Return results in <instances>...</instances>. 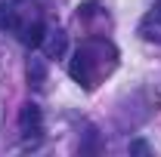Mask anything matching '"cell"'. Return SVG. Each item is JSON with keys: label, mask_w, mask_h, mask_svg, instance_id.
<instances>
[{"label": "cell", "mask_w": 161, "mask_h": 157, "mask_svg": "<svg viewBox=\"0 0 161 157\" xmlns=\"http://www.w3.org/2000/svg\"><path fill=\"white\" fill-rule=\"evenodd\" d=\"M118 65V49L108 43V40H84L78 46V53H75V59L68 65V74L71 80H78L80 86H87V89H93L96 86V80L102 74H108L112 68Z\"/></svg>", "instance_id": "1"}, {"label": "cell", "mask_w": 161, "mask_h": 157, "mask_svg": "<svg viewBox=\"0 0 161 157\" xmlns=\"http://www.w3.org/2000/svg\"><path fill=\"white\" fill-rule=\"evenodd\" d=\"M19 129L25 133V136H40V133H43V111H40V105H34V102L22 105V111H19Z\"/></svg>", "instance_id": "2"}, {"label": "cell", "mask_w": 161, "mask_h": 157, "mask_svg": "<svg viewBox=\"0 0 161 157\" xmlns=\"http://www.w3.org/2000/svg\"><path fill=\"white\" fill-rule=\"evenodd\" d=\"M140 34H142L146 40H158V43H161V6L140 25Z\"/></svg>", "instance_id": "3"}, {"label": "cell", "mask_w": 161, "mask_h": 157, "mask_svg": "<svg viewBox=\"0 0 161 157\" xmlns=\"http://www.w3.org/2000/svg\"><path fill=\"white\" fill-rule=\"evenodd\" d=\"M43 37H47L43 22H31V25L22 31V43H25V46H31V49H34V46H40V43H43Z\"/></svg>", "instance_id": "4"}, {"label": "cell", "mask_w": 161, "mask_h": 157, "mask_svg": "<svg viewBox=\"0 0 161 157\" xmlns=\"http://www.w3.org/2000/svg\"><path fill=\"white\" fill-rule=\"evenodd\" d=\"M28 83H31L34 89H40V86L47 83V62L43 59H31L28 62Z\"/></svg>", "instance_id": "5"}, {"label": "cell", "mask_w": 161, "mask_h": 157, "mask_svg": "<svg viewBox=\"0 0 161 157\" xmlns=\"http://www.w3.org/2000/svg\"><path fill=\"white\" fill-rule=\"evenodd\" d=\"M13 28H19V13L13 6L0 3V31H13Z\"/></svg>", "instance_id": "6"}, {"label": "cell", "mask_w": 161, "mask_h": 157, "mask_svg": "<svg viewBox=\"0 0 161 157\" xmlns=\"http://www.w3.org/2000/svg\"><path fill=\"white\" fill-rule=\"evenodd\" d=\"M65 43H68V40H65V31H56V34L50 37V43H47V56H50V59H59L62 53H65Z\"/></svg>", "instance_id": "7"}, {"label": "cell", "mask_w": 161, "mask_h": 157, "mask_svg": "<svg viewBox=\"0 0 161 157\" xmlns=\"http://www.w3.org/2000/svg\"><path fill=\"white\" fill-rule=\"evenodd\" d=\"M96 13H99V3H93V0H87V3L78 6V19H93Z\"/></svg>", "instance_id": "8"}, {"label": "cell", "mask_w": 161, "mask_h": 157, "mask_svg": "<svg viewBox=\"0 0 161 157\" xmlns=\"http://www.w3.org/2000/svg\"><path fill=\"white\" fill-rule=\"evenodd\" d=\"M130 154H149V145H146L142 139H136V142H130Z\"/></svg>", "instance_id": "9"}]
</instances>
